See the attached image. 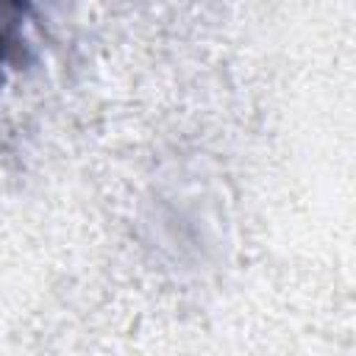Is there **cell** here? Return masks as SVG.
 Listing matches in <instances>:
<instances>
[{
  "label": "cell",
  "mask_w": 356,
  "mask_h": 356,
  "mask_svg": "<svg viewBox=\"0 0 356 356\" xmlns=\"http://www.w3.org/2000/svg\"><path fill=\"white\" fill-rule=\"evenodd\" d=\"M25 39H22V6L17 3H0V67L11 64L22 56Z\"/></svg>",
  "instance_id": "cell-1"
}]
</instances>
